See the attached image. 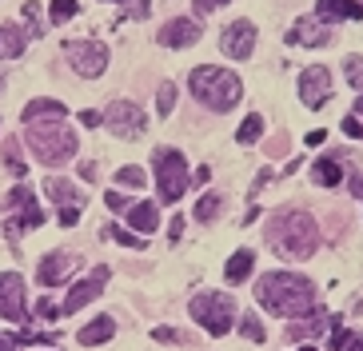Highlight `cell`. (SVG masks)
<instances>
[{
  "label": "cell",
  "mask_w": 363,
  "mask_h": 351,
  "mask_svg": "<svg viewBox=\"0 0 363 351\" xmlns=\"http://www.w3.org/2000/svg\"><path fill=\"white\" fill-rule=\"evenodd\" d=\"M256 299L267 316L279 319H303L320 308L315 303V284L299 272H267L256 284Z\"/></svg>",
  "instance_id": "cell-1"
},
{
  "label": "cell",
  "mask_w": 363,
  "mask_h": 351,
  "mask_svg": "<svg viewBox=\"0 0 363 351\" xmlns=\"http://www.w3.org/2000/svg\"><path fill=\"white\" fill-rule=\"evenodd\" d=\"M267 240L284 260H308L320 247V223L303 208H279L267 220Z\"/></svg>",
  "instance_id": "cell-2"
},
{
  "label": "cell",
  "mask_w": 363,
  "mask_h": 351,
  "mask_svg": "<svg viewBox=\"0 0 363 351\" xmlns=\"http://www.w3.org/2000/svg\"><path fill=\"white\" fill-rule=\"evenodd\" d=\"M188 88H192V96L203 108H212V112H228V108H235L240 96H244L240 76L220 68V64H200V68H192Z\"/></svg>",
  "instance_id": "cell-3"
},
{
  "label": "cell",
  "mask_w": 363,
  "mask_h": 351,
  "mask_svg": "<svg viewBox=\"0 0 363 351\" xmlns=\"http://www.w3.org/2000/svg\"><path fill=\"white\" fill-rule=\"evenodd\" d=\"M24 128H28V132H24L28 152H33L40 164H48V168L68 164V160L76 156V148H80L76 132L65 124V120H36V124H24Z\"/></svg>",
  "instance_id": "cell-4"
},
{
  "label": "cell",
  "mask_w": 363,
  "mask_h": 351,
  "mask_svg": "<svg viewBox=\"0 0 363 351\" xmlns=\"http://www.w3.org/2000/svg\"><path fill=\"white\" fill-rule=\"evenodd\" d=\"M188 311L208 335H228L235 323V299L228 291H200V296H192Z\"/></svg>",
  "instance_id": "cell-5"
},
{
  "label": "cell",
  "mask_w": 363,
  "mask_h": 351,
  "mask_svg": "<svg viewBox=\"0 0 363 351\" xmlns=\"http://www.w3.org/2000/svg\"><path fill=\"white\" fill-rule=\"evenodd\" d=\"M152 168H156V188H160L164 204H176L184 191H188V184H192V176H188V160H184V152H176V148H156Z\"/></svg>",
  "instance_id": "cell-6"
},
{
  "label": "cell",
  "mask_w": 363,
  "mask_h": 351,
  "mask_svg": "<svg viewBox=\"0 0 363 351\" xmlns=\"http://www.w3.org/2000/svg\"><path fill=\"white\" fill-rule=\"evenodd\" d=\"M65 56L76 68V76H84V80H96V76L108 68V48L100 40H68Z\"/></svg>",
  "instance_id": "cell-7"
},
{
  "label": "cell",
  "mask_w": 363,
  "mask_h": 351,
  "mask_svg": "<svg viewBox=\"0 0 363 351\" xmlns=\"http://www.w3.org/2000/svg\"><path fill=\"white\" fill-rule=\"evenodd\" d=\"M104 124H108V132H116L120 140H136V136H144L148 116H144L140 104H132V100H112V104L104 108Z\"/></svg>",
  "instance_id": "cell-8"
},
{
  "label": "cell",
  "mask_w": 363,
  "mask_h": 351,
  "mask_svg": "<svg viewBox=\"0 0 363 351\" xmlns=\"http://www.w3.org/2000/svg\"><path fill=\"white\" fill-rule=\"evenodd\" d=\"M44 191H48L56 200V208H60V223H65V228H76V223H80V212H84V191L76 188V184L60 180V176H48Z\"/></svg>",
  "instance_id": "cell-9"
},
{
  "label": "cell",
  "mask_w": 363,
  "mask_h": 351,
  "mask_svg": "<svg viewBox=\"0 0 363 351\" xmlns=\"http://www.w3.org/2000/svg\"><path fill=\"white\" fill-rule=\"evenodd\" d=\"M24 279L21 272H0V319L9 323H24L28 319V308H24Z\"/></svg>",
  "instance_id": "cell-10"
},
{
  "label": "cell",
  "mask_w": 363,
  "mask_h": 351,
  "mask_svg": "<svg viewBox=\"0 0 363 351\" xmlns=\"http://www.w3.org/2000/svg\"><path fill=\"white\" fill-rule=\"evenodd\" d=\"M299 100L308 108H323L331 100V72L323 64H311L299 72Z\"/></svg>",
  "instance_id": "cell-11"
},
{
  "label": "cell",
  "mask_w": 363,
  "mask_h": 351,
  "mask_svg": "<svg viewBox=\"0 0 363 351\" xmlns=\"http://www.w3.org/2000/svg\"><path fill=\"white\" fill-rule=\"evenodd\" d=\"M104 284H108V267H96L92 276H84L80 284H72L68 287V296H65V303H60V316H72V311L88 308V303L104 291Z\"/></svg>",
  "instance_id": "cell-12"
},
{
  "label": "cell",
  "mask_w": 363,
  "mask_h": 351,
  "mask_svg": "<svg viewBox=\"0 0 363 351\" xmlns=\"http://www.w3.org/2000/svg\"><path fill=\"white\" fill-rule=\"evenodd\" d=\"M220 48H224L232 60H247V56H252V48H256V24H252V21L228 24L224 36H220Z\"/></svg>",
  "instance_id": "cell-13"
},
{
  "label": "cell",
  "mask_w": 363,
  "mask_h": 351,
  "mask_svg": "<svg viewBox=\"0 0 363 351\" xmlns=\"http://www.w3.org/2000/svg\"><path fill=\"white\" fill-rule=\"evenodd\" d=\"M76 267H80V255H72V252H52V255H44V260H40V267H36V279H40V287H56V284H65Z\"/></svg>",
  "instance_id": "cell-14"
},
{
  "label": "cell",
  "mask_w": 363,
  "mask_h": 351,
  "mask_svg": "<svg viewBox=\"0 0 363 351\" xmlns=\"http://www.w3.org/2000/svg\"><path fill=\"white\" fill-rule=\"evenodd\" d=\"M200 24L192 21V16H176V21H168L160 28V44L164 48H192L196 40H200Z\"/></svg>",
  "instance_id": "cell-15"
},
{
  "label": "cell",
  "mask_w": 363,
  "mask_h": 351,
  "mask_svg": "<svg viewBox=\"0 0 363 351\" xmlns=\"http://www.w3.org/2000/svg\"><path fill=\"white\" fill-rule=\"evenodd\" d=\"M328 40H331V28H320L311 16H303V21L288 32V44H299V48H323Z\"/></svg>",
  "instance_id": "cell-16"
},
{
  "label": "cell",
  "mask_w": 363,
  "mask_h": 351,
  "mask_svg": "<svg viewBox=\"0 0 363 351\" xmlns=\"http://www.w3.org/2000/svg\"><path fill=\"white\" fill-rule=\"evenodd\" d=\"M315 21H363V4L359 0H320Z\"/></svg>",
  "instance_id": "cell-17"
},
{
  "label": "cell",
  "mask_w": 363,
  "mask_h": 351,
  "mask_svg": "<svg viewBox=\"0 0 363 351\" xmlns=\"http://www.w3.org/2000/svg\"><path fill=\"white\" fill-rule=\"evenodd\" d=\"M128 228L132 232H140V235H148V232H156L160 228V212H156V204H148V200H136V204H128Z\"/></svg>",
  "instance_id": "cell-18"
},
{
  "label": "cell",
  "mask_w": 363,
  "mask_h": 351,
  "mask_svg": "<svg viewBox=\"0 0 363 351\" xmlns=\"http://www.w3.org/2000/svg\"><path fill=\"white\" fill-rule=\"evenodd\" d=\"M112 335H116V319H112V316H96L92 323H84V328H80V335H76V340L84 343V347H100V343H108Z\"/></svg>",
  "instance_id": "cell-19"
},
{
  "label": "cell",
  "mask_w": 363,
  "mask_h": 351,
  "mask_svg": "<svg viewBox=\"0 0 363 351\" xmlns=\"http://www.w3.org/2000/svg\"><path fill=\"white\" fill-rule=\"evenodd\" d=\"M21 116H24V124H36V120H65L68 108L60 104V100H28Z\"/></svg>",
  "instance_id": "cell-20"
},
{
  "label": "cell",
  "mask_w": 363,
  "mask_h": 351,
  "mask_svg": "<svg viewBox=\"0 0 363 351\" xmlns=\"http://www.w3.org/2000/svg\"><path fill=\"white\" fill-rule=\"evenodd\" d=\"M252 267H256V252H252V247H240V252L228 260V267H224L228 284H244V279L252 276Z\"/></svg>",
  "instance_id": "cell-21"
},
{
  "label": "cell",
  "mask_w": 363,
  "mask_h": 351,
  "mask_svg": "<svg viewBox=\"0 0 363 351\" xmlns=\"http://www.w3.org/2000/svg\"><path fill=\"white\" fill-rule=\"evenodd\" d=\"M328 323H335V319H328V316H323V311L320 308H315V311H311V316H303V319H296V323H291V328H288V335H291V340H308V335H315V331H323V328H328Z\"/></svg>",
  "instance_id": "cell-22"
},
{
  "label": "cell",
  "mask_w": 363,
  "mask_h": 351,
  "mask_svg": "<svg viewBox=\"0 0 363 351\" xmlns=\"http://www.w3.org/2000/svg\"><path fill=\"white\" fill-rule=\"evenodd\" d=\"M311 180L320 184V188H335V184L343 180V168H340V160H335V156H323V160H315V168H311Z\"/></svg>",
  "instance_id": "cell-23"
},
{
  "label": "cell",
  "mask_w": 363,
  "mask_h": 351,
  "mask_svg": "<svg viewBox=\"0 0 363 351\" xmlns=\"http://www.w3.org/2000/svg\"><path fill=\"white\" fill-rule=\"evenodd\" d=\"M24 52V32L16 24H0V60H16Z\"/></svg>",
  "instance_id": "cell-24"
},
{
  "label": "cell",
  "mask_w": 363,
  "mask_h": 351,
  "mask_svg": "<svg viewBox=\"0 0 363 351\" xmlns=\"http://www.w3.org/2000/svg\"><path fill=\"white\" fill-rule=\"evenodd\" d=\"M40 223H44V212H40V208H24L16 220H4L0 228H4V235H9V240H16L24 228H40Z\"/></svg>",
  "instance_id": "cell-25"
},
{
  "label": "cell",
  "mask_w": 363,
  "mask_h": 351,
  "mask_svg": "<svg viewBox=\"0 0 363 351\" xmlns=\"http://www.w3.org/2000/svg\"><path fill=\"white\" fill-rule=\"evenodd\" d=\"M220 208H224V196H220V191H203L200 200H196L192 220H196V223H212L216 216H220Z\"/></svg>",
  "instance_id": "cell-26"
},
{
  "label": "cell",
  "mask_w": 363,
  "mask_h": 351,
  "mask_svg": "<svg viewBox=\"0 0 363 351\" xmlns=\"http://www.w3.org/2000/svg\"><path fill=\"white\" fill-rule=\"evenodd\" d=\"M0 208H12V212H24V208H36V196L33 188H24V184H16V188L0 200Z\"/></svg>",
  "instance_id": "cell-27"
},
{
  "label": "cell",
  "mask_w": 363,
  "mask_h": 351,
  "mask_svg": "<svg viewBox=\"0 0 363 351\" xmlns=\"http://www.w3.org/2000/svg\"><path fill=\"white\" fill-rule=\"evenodd\" d=\"M259 136H264V116H259V112H252V116L240 124V132H235V144H256Z\"/></svg>",
  "instance_id": "cell-28"
},
{
  "label": "cell",
  "mask_w": 363,
  "mask_h": 351,
  "mask_svg": "<svg viewBox=\"0 0 363 351\" xmlns=\"http://www.w3.org/2000/svg\"><path fill=\"white\" fill-rule=\"evenodd\" d=\"M240 335H244V340H252V343H264V340H267V331H264V323H259L256 311L240 316Z\"/></svg>",
  "instance_id": "cell-29"
},
{
  "label": "cell",
  "mask_w": 363,
  "mask_h": 351,
  "mask_svg": "<svg viewBox=\"0 0 363 351\" xmlns=\"http://www.w3.org/2000/svg\"><path fill=\"white\" fill-rule=\"evenodd\" d=\"M116 184L120 188H144L148 176H144V168H136V164H124V168L116 172Z\"/></svg>",
  "instance_id": "cell-30"
},
{
  "label": "cell",
  "mask_w": 363,
  "mask_h": 351,
  "mask_svg": "<svg viewBox=\"0 0 363 351\" xmlns=\"http://www.w3.org/2000/svg\"><path fill=\"white\" fill-rule=\"evenodd\" d=\"M104 240H116V244H124V247H144V240H140L132 228H116V223L104 228Z\"/></svg>",
  "instance_id": "cell-31"
},
{
  "label": "cell",
  "mask_w": 363,
  "mask_h": 351,
  "mask_svg": "<svg viewBox=\"0 0 363 351\" xmlns=\"http://www.w3.org/2000/svg\"><path fill=\"white\" fill-rule=\"evenodd\" d=\"M76 12H80V4H76V0H52V4H48V16H52V24H68Z\"/></svg>",
  "instance_id": "cell-32"
},
{
  "label": "cell",
  "mask_w": 363,
  "mask_h": 351,
  "mask_svg": "<svg viewBox=\"0 0 363 351\" xmlns=\"http://www.w3.org/2000/svg\"><path fill=\"white\" fill-rule=\"evenodd\" d=\"M4 164L12 176H24V160H21V140H4Z\"/></svg>",
  "instance_id": "cell-33"
},
{
  "label": "cell",
  "mask_w": 363,
  "mask_h": 351,
  "mask_svg": "<svg viewBox=\"0 0 363 351\" xmlns=\"http://www.w3.org/2000/svg\"><path fill=\"white\" fill-rule=\"evenodd\" d=\"M343 72H347V84L363 92V56H347L343 60Z\"/></svg>",
  "instance_id": "cell-34"
},
{
  "label": "cell",
  "mask_w": 363,
  "mask_h": 351,
  "mask_svg": "<svg viewBox=\"0 0 363 351\" xmlns=\"http://www.w3.org/2000/svg\"><path fill=\"white\" fill-rule=\"evenodd\" d=\"M172 108H176V84H160V92H156V112L172 116Z\"/></svg>",
  "instance_id": "cell-35"
},
{
  "label": "cell",
  "mask_w": 363,
  "mask_h": 351,
  "mask_svg": "<svg viewBox=\"0 0 363 351\" xmlns=\"http://www.w3.org/2000/svg\"><path fill=\"white\" fill-rule=\"evenodd\" d=\"M152 340H156V343H188L192 335H184L180 328H156V331H152Z\"/></svg>",
  "instance_id": "cell-36"
},
{
  "label": "cell",
  "mask_w": 363,
  "mask_h": 351,
  "mask_svg": "<svg viewBox=\"0 0 363 351\" xmlns=\"http://www.w3.org/2000/svg\"><path fill=\"white\" fill-rule=\"evenodd\" d=\"M21 16L28 21V32H33V36H40V32H44V24H40V4H33V0H28Z\"/></svg>",
  "instance_id": "cell-37"
},
{
  "label": "cell",
  "mask_w": 363,
  "mask_h": 351,
  "mask_svg": "<svg viewBox=\"0 0 363 351\" xmlns=\"http://www.w3.org/2000/svg\"><path fill=\"white\" fill-rule=\"evenodd\" d=\"M228 0H192V12L196 16H208V12H216V9H224Z\"/></svg>",
  "instance_id": "cell-38"
},
{
  "label": "cell",
  "mask_w": 363,
  "mask_h": 351,
  "mask_svg": "<svg viewBox=\"0 0 363 351\" xmlns=\"http://www.w3.org/2000/svg\"><path fill=\"white\" fill-rule=\"evenodd\" d=\"M80 124H84V128H100V124H104V112H96V108H84V112H80Z\"/></svg>",
  "instance_id": "cell-39"
},
{
  "label": "cell",
  "mask_w": 363,
  "mask_h": 351,
  "mask_svg": "<svg viewBox=\"0 0 363 351\" xmlns=\"http://www.w3.org/2000/svg\"><path fill=\"white\" fill-rule=\"evenodd\" d=\"M104 204H108V208H112V212H120V216L128 212V200H124L120 191H108V196H104Z\"/></svg>",
  "instance_id": "cell-40"
},
{
  "label": "cell",
  "mask_w": 363,
  "mask_h": 351,
  "mask_svg": "<svg viewBox=\"0 0 363 351\" xmlns=\"http://www.w3.org/2000/svg\"><path fill=\"white\" fill-rule=\"evenodd\" d=\"M343 136H352V140H363V124L355 116H347L343 120Z\"/></svg>",
  "instance_id": "cell-41"
},
{
  "label": "cell",
  "mask_w": 363,
  "mask_h": 351,
  "mask_svg": "<svg viewBox=\"0 0 363 351\" xmlns=\"http://www.w3.org/2000/svg\"><path fill=\"white\" fill-rule=\"evenodd\" d=\"M148 0H136V4H132V9H124V16H132V21H144V16H148Z\"/></svg>",
  "instance_id": "cell-42"
},
{
  "label": "cell",
  "mask_w": 363,
  "mask_h": 351,
  "mask_svg": "<svg viewBox=\"0 0 363 351\" xmlns=\"http://www.w3.org/2000/svg\"><path fill=\"white\" fill-rule=\"evenodd\" d=\"M352 335L355 331H335V335H331V351H343L347 343H352Z\"/></svg>",
  "instance_id": "cell-43"
},
{
  "label": "cell",
  "mask_w": 363,
  "mask_h": 351,
  "mask_svg": "<svg viewBox=\"0 0 363 351\" xmlns=\"http://www.w3.org/2000/svg\"><path fill=\"white\" fill-rule=\"evenodd\" d=\"M347 188H352L355 200H363V172H352V180H347Z\"/></svg>",
  "instance_id": "cell-44"
},
{
  "label": "cell",
  "mask_w": 363,
  "mask_h": 351,
  "mask_svg": "<svg viewBox=\"0 0 363 351\" xmlns=\"http://www.w3.org/2000/svg\"><path fill=\"white\" fill-rule=\"evenodd\" d=\"M180 235H184V216H176V220L168 223V240H172V244H176Z\"/></svg>",
  "instance_id": "cell-45"
},
{
  "label": "cell",
  "mask_w": 363,
  "mask_h": 351,
  "mask_svg": "<svg viewBox=\"0 0 363 351\" xmlns=\"http://www.w3.org/2000/svg\"><path fill=\"white\" fill-rule=\"evenodd\" d=\"M272 176H276V172H272V168H259V172H256V184H252V196H256V191L264 188V184L272 180Z\"/></svg>",
  "instance_id": "cell-46"
},
{
  "label": "cell",
  "mask_w": 363,
  "mask_h": 351,
  "mask_svg": "<svg viewBox=\"0 0 363 351\" xmlns=\"http://www.w3.org/2000/svg\"><path fill=\"white\" fill-rule=\"evenodd\" d=\"M36 311H40L44 319H56V316H60V308H56L52 299H40V308H36Z\"/></svg>",
  "instance_id": "cell-47"
},
{
  "label": "cell",
  "mask_w": 363,
  "mask_h": 351,
  "mask_svg": "<svg viewBox=\"0 0 363 351\" xmlns=\"http://www.w3.org/2000/svg\"><path fill=\"white\" fill-rule=\"evenodd\" d=\"M208 180H212V168H208V164H200V168H196V176H192V184H200V188H203Z\"/></svg>",
  "instance_id": "cell-48"
},
{
  "label": "cell",
  "mask_w": 363,
  "mask_h": 351,
  "mask_svg": "<svg viewBox=\"0 0 363 351\" xmlns=\"http://www.w3.org/2000/svg\"><path fill=\"white\" fill-rule=\"evenodd\" d=\"M267 152H272V156H279V152H288V140H284V136H276L272 144H267Z\"/></svg>",
  "instance_id": "cell-49"
},
{
  "label": "cell",
  "mask_w": 363,
  "mask_h": 351,
  "mask_svg": "<svg viewBox=\"0 0 363 351\" xmlns=\"http://www.w3.org/2000/svg\"><path fill=\"white\" fill-rule=\"evenodd\" d=\"M80 176H84V180H96V164H92V160H88V164H80Z\"/></svg>",
  "instance_id": "cell-50"
},
{
  "label": "cell",
  "mask_w": 363,
  "mask_h": 351,
  "mask_svg": "<svg viewBox=\"0 0 363 351\" xmlns=\"http://www.w3.org/2000/svg\"><path fill=\"white\" fill-rule=\"evenodd\" d=\"M323 140H328V132H308V144H311V148H320Z\"/></svg>",
  "instance_id": "cell-51"
},
{
  "label": "cell",
  "mask_w": 363,
  "mask_h": 351,
  "mask_svg": "<svg viewBox=\"0 0 363 351\" xmlns=\"http://www.w3.org/2000/svg\"><path fill=\"white\" fill-rule=\"evenodd\" d=\"M343 351H363V335H352V343H347Z\"/></svg>",
  "instance_id": "cell-52"
},
{
  "label": "cell",
  "mask_w": 363,
  "mask_h": 351,
  "mask_svg": "<svg viewBox=\"0 0 363 351\" xmlns=\"http://www.w3.org/2000/svg\"><path fill=\"white\" fill-rule=\"evenodd\" d=\"M352 112H355V120H359V124H363V96H359V100H355V108H352Z\"/></svg>",
  "instance_id": "cell-53"
},
{
  "label": "cell",
  "mask_w": 363,
  "mask_h": 351,
  "mask_svg": "<svg viewBox=\"0 0 363 351\" xmlns=\"http://www.w3.org/2000/svg\"><path fill=\"white\" fill-rule=\"evenodd\" d=\"M0 351H12V340H9V335H0Z\"/></svg>",
  "instance_id": "cell-54"
},
{
  "label": "cell",
  "mask_w": 363,
  "mask_h": 351,
  "mask_svg": "<svg viewBox=\"0 0 363 351\" xmlns=\"http://www.w3.org/2000/svg\"><path fill=\"white\" fill-rule=\"evenodd\" d=\"M299 351H315V347H299Z\"/></svg>",
  "instance_id": "cell-55"
},
{
  "label": "cell",
  "mask_w": 363,
  "mask_h": 351,
  "mask_svg": "<svg viewBox=\"0 0 363 351\" xmlns=\"http://www.w3.org/2000/svg\"><path fill=\"white\" fill-rule=\"evenodd\" d=\"M0 88H4V76H0Z\"/></svg>",
  "instance_id": "cell-56"
},
{
  "label": "cell",
  "mask_w": 363,
  "mask_h": 351,
  "mask_svg": "<svg viewBox=\"0 0 363 351\" xmlns=\"http://www.w3.org/2000/svg\"><path fill=\"white\" fill-rule=\"evenodd\" d=\"M120 4H128V0H120Z\"/></svg>",
  "instance_id": "cell-57"
}]
</instances>
